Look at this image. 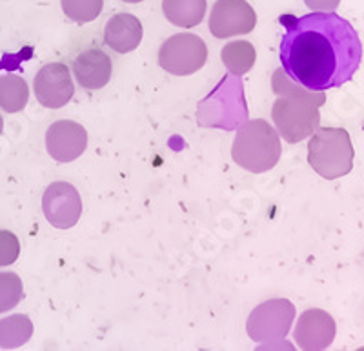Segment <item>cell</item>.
<instances>
[{
    "mask_svg": "<svg viewBox=\"0 0 364 351\" xmlns=\"http://www.w3.org/2000/svg\"><path fill=\"white\" fill-rule=\"evenodd\" d=\"M33 335V323L28 315H11L0 318V347L2 350H17L24 346Z\"/></svg>",
    "mask_w": 364,
    "mask_h": 351,
    "instance_id": "cell-16",
    "label": "cell"
},
{
    "mask_svg": "<svg viewBox=\"0 0 364 351\" xmlns=\"http://www.w3.org/2000/svg\"><path fill=\"white\" fill-rule=\"evenodd\" d=\"M281 40L282 71L311 91H326L350 82L363 58V44L346 18L333 11L304 17L284 15Z\"/></svg>",
    "mask_w": 364,
    "mask_h": 351,
    "instance_id": "cell-1",
    "label": "cell"
},
{
    "mask_svg": "<svg viewBox=\"0 0 364 351\" xmlns=\"http://www.w3.org/2000/svg\"><path fill=\"white\" fill-rule=\"evenodd\" d=\"M220 58L230 73L235 77H242L255 66L257 51L252 42L248 40L228 42L220 51Z\"/></svg>",
    "mask_w": 364,
    "mask_h": 351,
    "instance_id": "cell-15",
    "label": "cell"
},
{
    "mask_svg": "<svg viewBox=\"0 0 364 351\" xmlns=\"http://www.w3.org/2000/svg\"><path fill=\"white\" fill-rule=\"evenodd\" d=\"M273 91L279 99L273 102L272 119L279 135L288 144H297L317 131L321 124V106H324V91L306 90L294 82L282 70L273 75Z\"/></svg>",
    "mask_w": 364,
    "mask_h": 351,
    "instance_id": "cell-2",
    "label": "cell"
},
{
    "mask_svg": "<svg viewBox=\"0 0 364 351\" xmlns=\"http://www.w3.org/2000/svg\"><path fill=\"white\" fill-rule=\"evenodd\" d=\"M29 100V87L18 75L0 77V108L8 113H18L26 108Z\"/></svg>",
    "mask_w": 364,
    "mask_h": 351,
    "instance_id": "cell-17",
    "label": "cell"
},
{
    "mask_svg": "<svg viewBox=\"0 0 364 351\" xmlns=\"http://www.w3.org/2000/svg\"><path fill=\"white\" fill-rule=\"evenodd\" d=\"M60 4L68 18L86 24V22L95 21L102 13L104 0H60Z\"/></svg>",
    "mask_w": 364,
    "mask_h": 351,
    "instance_id": "cell-19",
    "label": "cell"
},
{
    "mask_svg": "<svg viewBox=\"0 0 364 351\" xmlns=\"http://www.w3.org/2000/svg\"><path fill=\"white\" fill-rule=\"evenodd\" d=\"M206 44L203 38L193 33L173 35L159 50V64L162 70L177 77L197 73L206 64Z\"/></svg>",
    "mask_w": 364,
    "mask_h": 351,
    "instance_id": "cell-6",
    "label": "cell"
},
{
    "mask_svg": "<svg viewBox=\"0 0 364 351\" xmlns=\"http://www.w3.org/2000/svg\"><path fill=\"white\" fill-rule=\"evenodd\" d=\"M295 318V306L286 298H272L250 313L246 331L250 339L259 344L281 342L290 333Z\"/></svg>",
    "mask_w": 364,
    "mask_h": 351,
    "instance_id": "cell-5",
    "label": "cell"
},
{
    "mask_svg": "<svg viewBox=\"0 0 364 351\" xmlns=\"http://www.w3.org/2000/svg\"><path fill=\"white\" fill-rule=\"evenodd\" d=\"M87 131L75 120H57L46 131V149L57 162H73L86 151Z\"/></svg>",
    "mask_w": 364,
    "mask_h": 351,
    "instance_id": "cell-10",
    "label": "cell"
},
{
    "mask_svg": "<svg viewBox=\"0 0 364 351\" xmlns=\"http://www.w3.org/2000/svg\"><path fill=\"white\" fill-rule=\"evenodd\" d=\"M44 217L58 230H70L82 215V198L70 182H51L42 197Z\"/></svg>",
    "mask_w": 364,
    "mask_h": 351,
    "instance_id": "cell-7",
    "label": "cell"
},
{
    "mask_svg": "<svg viewBox=\"0 0 364 351\" xmlns=\"http://www.w3.org/2000/svg\"><path fill=\"white\" fill-rule=\"evenodd\" d=\"M35 97L44 108H64L75 95V84L66 64L51 63L41 68L33 80Z\"/></svg>",
    "mask_w": 364,
    "mask_h": 351,
    "instance_id": "cell-9",
    "label": "cell"
},
{
    "mask_svg": "<svg viewBox=\"0 0 364 351\" xmlns=\"http://www.w3.org/2000/svg\"><path fill=\"white\" fill-rule=\"evenodd\" d=\"M282 146L277 129L262 119L250 120L240 126L232 148L235 164L250 173H266L281 158Z\"/></svg>",
    "mask_w": 364,
    "mask_h": 351,
    "instance_id": "cell-3",
    "label": "cell"
},
{
    "mask_svg": "<svg viewBox=\"0 0 364 351\" xmlns=\"http://www.w3.org/2000/svg\"><path fill=\"white\" fill-rule=\"evenodd\" d=\"M21 255V242L17 235L6 230H0V268L15 264Z\"/></svg>",
    "mask_w": 364,
    "mask_h": 351,
    "instance_id": "cell-20",
    "label": "cell"
},
{
    "mask_svg": "<svg viewBox=\"0 0 364 351\" xmlns=\"http://www.w3.org/2000/svg\"><path fill=\"white\" fill-rule=\"evenodd\" d=\"M257 13L246 0H217L211 8L210 31L217 38L252 33Z\"/></svg>",
    "mask_w": 364,
    "mask_h": 351,
    "instance_id": "cell-8",
    "label": "cell"
},
{
    "mask_svg": "<svg viewBox=\"0 0 364 351\" xmlns=\"http://www.w3.org/2000/svg\"><path fill=\"white\" fill-rule=\"evenodd\" d=\"M162 11L178 28H195L206 15V0H162Z\"/></svg>",
    "mask_w": 364,
    "mask_h": 351,
    "instance_id": "cell-14",
    "label": "cell"
},
{
    "mask_svg": "<svg viewBox=\"0 0 364 351\" xmlns=\"http://www.w3.org/2000/svg\"><path fill=\"white\" fill-rule=\"evenodd\" d=\"M122 2H128V4H139L142 0H122Z\"/></svg>",
    "mask_w": 364,
    "mask_h": 351,
    "instance_id": "cell-22",
    "label": "cell"
},
{
    "mask_svg": "<svg viewBox=\"0 0 364 351\" xmlns=\"http://www.w3.org/2000/svg\"><path fill=\"white\" fill-rule=\"evenodd\" d=\"M24 298V286L17 273L0 271V313L13 310Z\"/></svg>",
    "mask_w": 364,
    "mask_h": 351,
    "instance_id": "cell-18",
    "label": "cell"
},
{
    "mask_svg": "<svg viewBox=\"0 0 364 351\" xmlns=\"http://www.w3.org/2000/svg\"><path fill=\"white\" fill-rule=\"evenodd\" d=\"M112 58L99 48L80 51L73 60V75L77 82L86 90H100L112 79Z\"/></svg>",
    "mask_w": 364,
    "mask_h": 351,
    "instance_id": "cell-12",
    "label": "cell"
},
{
    "mask_svg": "<svg viewBox=\"0 0 364 351\" xmlns=\"http://www.w3.org/2000/svg\"><path fill=\"white\" fill-rule=\"evenodd\" d=\"M336 320L324 310H306L295 326V342L304 351H324L336 339Z\"/></svg>",
    "mask_w": 364,
    "mask_h": 351,
    "instance_id": "cell-11",
    "label": "cell"
},
{
    "mask_svg": "<svg viewBox=\"0 0 364 351\" xmlns=\"http://www.w3.org/2000/svg\"><path fill=\"white\" fill-rule=\"evenodd\" d=\"M304 4H306L308 9L311 11H336L339 8L341 0H304Z\"/></svg>",
    "mask_w": 364,
    "mask_h": 351,
    "instance_id": "cell-21",
    "label": "cell"
},
{
    "mask_svg": "<svg viewBox=\"0 0 364 351\" xmlns=\"http://www.w3.org/2000/svg\"><path fill=\"white\" fill-rule=\"evenodd\" d=\"M142 40L141 21L129 13H119L104 28V44L117 53H129L136 50Z\"/></svg>",
    "mask_w": 364,
    "mask_h": 351,
    "instance_id": "cell-13",
    "label": "cell"
},
{
    "mask_svg": "<svg viewBox=\"0 0 364 351\" xmlns=\"http://www.w3.org/2000/svg\"><path fill=\"white\" fill-rule=\"evenodd\" d=\"M2 129H4V120L0 117V135H2Z\"/></svg>",
    "mask_w": 364,
    "mask_h": 351,
    "instance_id": "cell-23",
    "label": "cell"
},
{
    "mask_svg": "<svg viewBox=\"0 0 364 351\" xmlns=\"http://www.w3.org/2000/svg\"><path fill=\"white\" fill-rule=\"evenodd\" d=\"M352 141L343 128H317L308 144V162L326 180L344 177L353 168Z\"/></svg>",
    "mask_w": 364,
    "mask_h": 351,
    "instance_id": "cell-4",
    "label": "cell"
}]
</instances>
